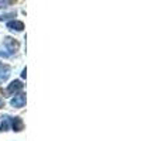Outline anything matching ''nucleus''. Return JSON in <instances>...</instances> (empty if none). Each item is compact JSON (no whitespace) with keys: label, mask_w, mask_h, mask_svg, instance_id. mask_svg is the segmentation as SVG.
<instances>
[{"label":"nucleus","mask_w":161,"mask_h":141,"mask_svg":"<svg viewBox=\"0 0 161 141\" xmlns=\"http://www.w3.org/2000/svg\"><path fill=\"white\" fill-rule=\"evenodd\" d=\"M3 44H4V50L8 51V54H10V55L16 54L17 51H19V47H20L19 41H17V40H14V38H11V37H6Z\"/></svg>","instance_id":"nucleus-1"},{"label":"nucleus","mask_w":161,"mask_h":141,"mask_svg":"<svg viewBox=\"0 0 161 141\" xmlns=\"http://www.w3.org/2000/svg\"><path fill=\"white\" fill-rule=\"evenodd\" d=\"M10 105H11V107H14V109L24 107V105H25V93L14 95V97H11V100H10Z\"/></svg>","instance_id":"nucleus-2"},{"label":"nucleus","mask_w":161,"mask_h":141,"mask_svg":"<svg viewBox=\"0 0 161 141\" xmlns=\"http://www.w3.org/2000/svg\"><path fill=\"white\" fill-rule=\"evenodd\" d=\"M21 89H23L21 80H13V82L7 86L6 92H7V95H14V93H17L19 90H21Z\"/></svg>","instance_id":"nucleus-3"},{"label":"nucleus","mask_w":161,"mask_h":141,"mask_svg":"<svg viewBox=\"0 0 161 141\" xmlns=\"http://www.w3.org/2000/svg\"><path fill=\"white\" fill-rule=\"evenodd\" d=\"M10 126L14 131H21L24 127V123L20 117H10Z\"/></svg>","instance_id":"nucleus-4"},{"label":"nucleus","mask_w":161,"mask_h":141,"mask_svg":"<svg viewBox=\"0 0 161 141\" xmlns=\"http://www.w3.org/2000/svg\"><path fill=\"white\" fill-rule=\"evenodd\" d=\"M7 28L14 31H23L24 30V23L19 21V20H11V21H7Z\"/></svg>","instance_id":"nucleus-5"},{"label":"nucleus","mask_w":161,"mask_h":141,"mask_svg":"<svg viewBox=\"0 0 161 141\" xmlns=\"http://www.w3.org/2000/svg\"><path fill=\"white\" fill-rule=\"evenodd\" d=\"M10 72H11V68L8 65H0V80H7L8 76H10Z\"/></svg>","instance_id":"nucleus-6"},{"label":"nucleus","mask_w":161,"mask_h":141,"mask_svg":"<svg viewBox=\"0 0 161 141\" xmlns=\"http://www.w3.org/2000/svg\"><path fill=\"white\" fill-rule=\"evenodd\" d=\"M10 128V117H4L0 124V131H7Z\"/></svg>","instance_id":"nucleus-7"},{"label":"nucleus","mask_w":161,"mask_h":141,"mask_svg":"<svg viewBox=\"0 0 161 141\" xmlns=\"http://www.w3.org/2000/svg\"><path fill=\"white\" fill-rule=\"evenodd\" d=\"M7 0H0V8H3V7H6L7 6Z\"/></svg>","instance_id":"nucleus-8"},{"label":"nucleus","mask_w":161,"mask_h":141,"mask_svg":"<svg viewBox=\"0 0 161 141\" xmlns=\"http://www.w3.org/2000/svg\"><path fill=\"white\" fill-rule=\"evenodd\" d=\"M3 107H4V102H3V99L0 97V109H3Z\"/></svg>","instance_id":"nucleus-9"},{"label":"nucleus","mask_w":161,"mask_h":141,"mask_svg":"<svg viewBox=\"0 0 161 141\" xmlns=\"http://www.w3.org/2000/svg\"><path fill=\"white\" fill-rule=\"evenodd\" d=\"M25 73H27V69H23V72H21V78H25Z\"/></svg>","instance_id":"nucleus-10"}]
</instances>
